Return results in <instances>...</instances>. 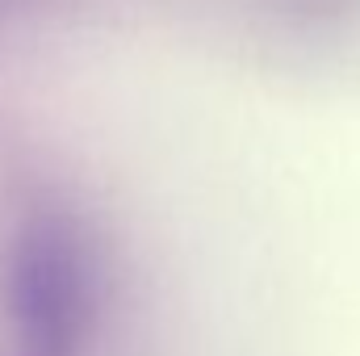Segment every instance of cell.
Listing matches in <instances>:
<instances>
[{"label": "cell", "instance_id": "obj_1", "mask_svg": "<svg viewBox=\"0 0 360 356\" xmlns=\"http://www.w3.org/2000/svg\"><path fill=\"white\" fill-rule=\"evenodd\" d=\"M4 281L17 356H84L96 331V260L68 214L38 210L21 222Z\"/></svg>", "mask_w": 360, "mask_h": 356}]
</instances>
